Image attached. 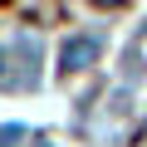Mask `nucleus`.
I'll list each match as a JSON object with an SVG mask.
<instances>
[{"instance_id":"obj_1","label":"nucleus","mask_w":147,"mask_h":147,"mask_svg":"<svg viewBox=\"0 0 147 147\" xmlns=\"http://www.w3.org/2000/svg\"><path fill=\"white\" fill-rule=\"evenodd\" d=\"M98 59V44L88 39V34H74L69 44H64V54H59V64H64V74H74V69H88Z\"/></svg>"}]
</instances>
